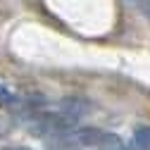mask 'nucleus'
Returning a JSON list of instances; mask_svg holds the SVG:
<instances>
[{
    "label": "nucleus",
    "instance_id": "1",
    "mask_svg": "<svg viewBox=\"0 0 150 150\" xmlns=\"http://www.w3.org/2000/svg\"><path fill=\"white\" fill-rule=\"evenodd\" d=\"M74 141L79 145H88V148H96V145H119V138L115 134H105L103 129L98 126H83L79 131H74Z\"/></svg>",
    "mask_w": 150,
    "mask_h": 150
},
{
    "label": "nucleus",
    "instance_id": "2",
    "mask_svg": "<svg viewBox=\"0 0 150 150\" xmlns=\"http://www.w3.org/2000/svg\"><path fill=\"white\" fill-rule=\"evenodd\" d=\"M131 148L134 150H150V124H141L134 129Z\"/></svg>",
    "mask_w": 150,
    "mask_h": 150
},
{
    "label": "nucleus",
    "instance_id": "3",
    "mask_svg": "<svg viewBox=\"0 0 150 150\" xmlns=\"http://www.w3.org/2000/svg\"><path fill=\"white\" fill-rule=\"evenodd\" d=\"M0 105L3 107H12V105H17V96L7 88V86H3L0 83Z\"/></svg>",
    "mask_w": 150,
    "mask_h": 150
},
{
    "label": "nucleus",
    "instance_id": "4",
    "mask_svg": "<svg viewBox=\"0 0 150 150\" xmlns=\"http://www.w3.org/2000/svg\"><path fill=\"white\" fill-rule=\"evenodd\" d=\"M5 150H31V148H26V145H10V148H5Z\"/></svg>",
    "mask_w": 150,
    "mask_h": 150
},
{
    "label": "nucleus",
    "instance_id": "5",
    "mask_svg": "<svg viewBox=\"0 0 150 150\" xmlns=\"http://www.w3.org/2000/svg\"><path fill=\"white\" fill-rule=\"evenodd\" d=\"M52 150H76V148H69V145H62V148H52Z\"/></svg>",
    "mask_w": 150,
    "mask_h": 150
}]
</instances>
